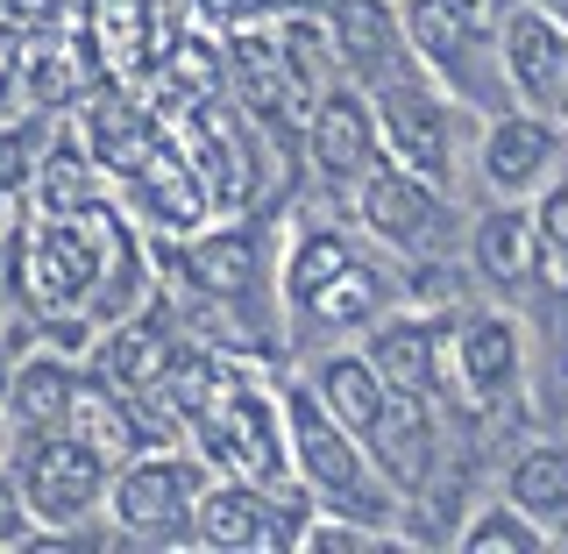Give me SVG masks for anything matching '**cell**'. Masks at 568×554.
<instances>
[{"label": "cell", "instance_id": "9c48e42d", "mask_svg": "<svg viewBox=\"0 0 568 554\" xmlns=\"http://www.w3.org/2000/svg\"><path fill=\"white\" fill-rule=\"evenodd\" d=\"M114 505H121V526L129 533L164 541V533H178L192 520V470L185 462H135V470L121 476Z\"/></svg>", "mask_w": 568, "mask_h": 554}, {"label": "cell", "instance_id": "e0dca14e", "mask_svg": "<svg viewBox=\"0 0 568 554\" xmlns=\"http://www.w3.org/2000/svg\"><path fill=\"white\" fill-rule=\"evenodd\" d=\"M185 142H192V164H200V185L213 200H248V157H242V142L227 135V121H221L213 100H200L185 114Z\"/></svg>", "mask_w": 568, "mask_h": 554}, {"label": "cell", "instance_id": "7402d4cb", "mask_svg": "<svg viewBox=\"0 0 568 554\" xmlns=\"http://www.w3.org/2000/svg\"><path fill=\"white\" fill-rule=\"evenodd\" d=\"M85 64L93 58H85V43H71V36H29V50H22V79H29V93L43 107L79 100Z\"/></svg>", "mask_w": 568, "mask_h": 554}, {"label": "cell", "instance_id": "ac0fdd59", "mask_svg": "<svg viewBox=\"0 0 568 554\" xmlns=\"http://www.w3.org/2000/svg\"><path fill=\"white\" fill-rule=\"evenodd\" d=\"M313 399L327 405V413H342L348 434H369L377 413H384V384H377V370H369V355H327L320 377H313Z\"/></svg>", "mask_w": 568, "mask_h": 554}, {"label": "cell", "instance_id": "1f68e13d", "mask_svg": "<svg viewBox=\"0 0 568 554\" xmlns=\"http://www.w3.org/2000/svg\"><path fill=\"white\" fill-rule=\"evenodd\" d=\"M36 200H43V213H79V207H93L85 157H79V150H50L43 171H36Z\"/></svg>", "mask_w": 568, "mask_h": 554}, {"label": "cell", "instance_id": "74e56055", "mask_svg": "<svg viewBox=\"0 0 568 554\" xmlns=\"http://www.w3.org/2000/svg\"><path fill=\"white\" fill-rule=\"evenodd\" d=\"M8 8H14V14H22V22H43V14H58V8H64V0H8Z\"/></svg>", "mask_w": 568, "mask_h": 554}, {"label": "cell", "instance_id": "cb8c5ba5", "mask_svg": "<svg viewBox=\"0 0 568 554\" xmlns=\"http://www.w3.org/2000/svg\"><path fill=\"white\" fill-rule=\"evenodd\" d=\"M277 58H284V79H292L298 114H313V100L327 93V79H334V43H327V29H320L313 14H306V22H284Z\"/></svg>", "mask_w": 568, "mask_h": 554}, {"label": "cell", "instance_id": "3957f363", "mask_svg": "<svg viewBox=\"0 0 568 554\" xmlns=\"http://www.w3.org/2000/svg\"><path fill=\"white\" fill-rule=\"evenodd\" d=\"M284 413H292V441H298V470H306V484H313L320 497H334V505H348V512H363V520H377L384 497L369 491L363 455H355L348 434L327 420V405H320L313 391H292V399H284Z\"/></svg>", "mask_w": 568, "mask_h": 554}, {"label": "cell", "instance_id": "f35d334b", "mask_svg": "<svg viewBox=\"0 0 568 554\" xmlns=\"http://www.w3.org/2000/svg\"><path fill=\"white\" fill-rule=\"evenodd\" d=\"M14 235V185H0V242Z\"/></svg>", "mask_w": 568, "mask_h": 554}, {"label": "cell", "instance_id": "60d3db41", "mask_svg": "<svg viewBox=\"0 0 568 554\" xmlns=\"http://www.w3.org/2000/svg\"><path fill=\"white\" fill-rule=\"evenodd\" d=\"M0 441H8V434H0Z\"/></svg>", "mask_w": 568, "mask_h": 554}, {"label": "cell", "instance_id": "484cf974", "mask_svg": "<svg viewBox=\"0 0 568 554\" xmlns=\"http://www.w3.org/2000/svg\"><path fill=\"white\" fill-rule=\"evenodd\" d=\"M135 178H142L150 207L164 213L171 228H192V221L206 213V192H200V178H192V164H185L178 150H164V142H156V150L142 157V171H135Z\"/></svg>", "mask_w": 568, "mask_h": 554}, {"label": "cell", "instance_id": "d6a6232c", "mask_svg": "<svg viewBox=\"0 0 568 554\" xmlns=\"http://www.w3.org/2000/svg\"><path fill=\"white\" fill-rule=\"evenodd\" d=\"M462 547H469V554H532V547H540V533L526 526V512L497 505V512H484V520L462 533Z\"/></svg>", "mask_w": 568, "mask_h": 554}, {"label": "cell", "instance_id": "2e32d148", "mask_svg": "<svg viewBox=\"0 0 568 554\" xmlns=\"http://www.w3.org/2000/svg\"><path fill=\"white\" fill-rule=\"evenodd\" d=\"M363 221L377 228L384 242H419L426 228H434V192H426V178L390 164L363 185Z\"/></svg>", "mask_w": 568, "mask_h": 554}, {"label": "cell", "instance_id": "30bf717a", "mask_svg": "<svg viewBox=\"0 0 568 554\" xmlns=\"http://www.w3.org/2000/svg\"><path fill=\"white\" fill-rule=\"evenodd\" d=\"M227 79H235V93L248 100L256 121H271V129H292V121H298L292 79H284V58H277V36L242 29L235 43H227Z\"/></svg>", "mask_w": 568, "mask_h": 554}, {"label": "cell", "instance_id": "f546056e", "mask_svg": "<svg viewBox=\"0 0 568 554\" xmlns=\"http://www.w3.org/2000/svg\"><path fill=\"white\" fill-rule=\"evenodd\" d=\"M511 505L540 512V520H561L568 512V449H532L511 462Z\"/></svg>", "mask_w": 568, "mask_h": 554}, {"label": "cell", "instance_id": "83f0119b", "mask_svg": "<svg viewBox=\"0 0 568 554\" xmlns=\"http://www.w3.org/2000/svg\"><path fill=\"white\" fill-rule=\"evenodd\" d=\"M71 434L85 441L100 462H121V455H135V420L114 405V384L106 391H71Z\"/></svg>", "mask_w": 568, "mask_h": 554}, {"label": "cell", "instance_id": "52a82bcc", "mask_svg": "<svg viewBox=\"0 0 568 554\" xmlns=\"http://www.w3.org/2000/svg\"><path fill=\"white\" fill-rule=\"evenodd\" d=\"M377 129L390 142V157H398V171L426 178V185H440V178H448V129H440V107L419 100L405 79L377 93Z\"/></svg>", "mask_w": 568, "mask_h": 554}, {"label": "cell", "instance_id": "4316f807", "mask_svg": "<svg viewBox=\"0 0 568 554\" xmlns=\"http://www.w3.org/2000/svg\"><path fill=\"white\" fill-rule=\"evenodd\" d=\"M462 377H469L476 399H505L511 377H519V342H511L505 320H476L469 342H462Z\"/></svg>", "mask_w": 568, "mask_h": 554}, {"label": "cell", "instance_id": "ffe728a7", "mask_svg": "<svg viewBox=\"0 0 568 554\" xmlns=\"http://www.w3.org/2000/svg\"><path fill=\"white\" fill-rule=\"evenodd\" d=\"M164 370H171V342L150 328V320H135V328H114V334L100 342V377L121 384V391L164 384Z\"/></svg>", "mask_w": 568, "mask_h": 554}, {"label": "cell", "instance_id": "4dcf8cb0", "mask_svg": "<svg viewBox=\"0 0 568 554\" xmlns=\"http://www.w3.org/2000/svg\"><path fill=\"white\" fill-rule=\"evenodd\" d=\"M71 370L64 363H29L22 377H14V420L22 426H36V434H50L64 413H71Z\"/></svg>", "mask_w": 568, "mask_h": 554}, {"label": "cell", "instance_id": "8992f818", "mask_svg": "<svg viewBox=\"0 0 568 554\" xmlns=\"http://www.w3.org/2000/svg\"><path fill=\"white\" fill-rule=\"evenodd\" d=\"M206 426V449L213 455H227V462H242L248 476H263V484H284V441H277V413L256 399V391H221V405Z\"/></svg>", "mask_w": 568, "mask_h": 554}, {"label": "cell", "instance_id": "44dd1931", "mask_svg": "<svg viewBox=\"0 0 568 554\" xmlns=\"http://www.w3.org/2000/svg\"><path fill=\"white\" fill-rule=\"evenodd\" d=\"M85 150H93V164L106 171H142V157L156 150V135H150V121L135 114L129 100H100L93 107V121H85Z\"/></svg>", "mask_w": 568, "mask_h": 554}, {"label": "cell", "instance_id": "5b68a950", "mask_svg": "<svg viewBox=\"0 0 568 554\" xmlns=\"http://www.w3.org/2000/svg\"><path fill=\"white\" fill-rule=\"evenodd\" d=\"M497 22H505V0H413V43L448 79H469V85H484L476 58L497 36Z\"/></svg>", "mask_w": 568, "mask_h": 554}, {"label": "cell", "instance_id": "7c38bea8", "mask_svg": "<svg viewBox=\"0 0 568 554\" xmlns=\"http://www.w3.org/2000/svg\"><path fill=\"white\" fill-rule=\"evenodd\" d=\"M200 533L213 547H292L298 541V520L292 512H277L271 497H256V491H213L206 505H200Z\"/></svg>", "mask_w": 568, "mask_h": 554}, {"label": "cell", "instance_id": "277c9868", "mask_svg": "<svg viewBox=\"0 0 568 554\" xmlns=\"http://www.w3.org/2000/svg\"><path fill=\"white\" fill-rule=\"evenodd\" d=\"M100 484H106V462L85 449L79 434H43L22 462V505L43 512L50 526L79 520V512L100 505Z\"/></svg>", "mask_w": 568, "mask_h": 554}, {"label": "cell", "instance_id": "8fae6325", "mask_svg": "<svg viewBox=\"0 0 568 554\" xmlns=\"http://www.w3.org/2000/svg\"><path fill=\"white\" fill-rule=\"evenodd\" d=\"M334 50L348 58V71H363L369 85H398L405 79V50H398V22L377 8V0H342L334 8Z\"/></svg>", "mask_w": 568, "mask_h": 554}, {"label": "cell", "instance_id": "f1b7e54d", "mask_svg": "<svg viewBox=\"0 0 568 554\" xmlns=\"http://www.w3.org/2000/svg\"><path fill=\"white\" fill-rule=\"evenodd\" d=\"M185 271L192 284H206L213 299H235L248 292V278H256V249H248V235H206L185 249Z\"/></svg>", "mask_w": 568, "mask_h": 554}, {"label": "cell", "instance_id": "603a6c76", "mask_svg": "<svg viewBox=\"0 0 568 554\" xmlns=\"http://www.w3.org/2000/svg\"><path fill=\"white\" fill-rule=\"evenodd\" d=\"M476 263H484L497 284H526L532 278V263H540V235H532V221L519 207L490 213V221L476 228Z\"/></svg>", "mask_w": 568, "mask_h": 554}, {"label": "cell", "instance_id": "4fadbf2b", "mask_svg": "<svg viewBox=\"0 0 568 554\" xmlns=\"http://www.w3.org/2000/svg\"><path fill=\"white\" fill-rule=\"evenodd\" d=\"M369 441H377V462H384L390 484H405V491L426 484V470H434V426H426L413 391H384V413L369 426Z\"/></svg>", "mask_w": 568, "mask_h": 554}, {"label": "cell", "instance_id": "d590c367", "mask_svg": "<svg viewBox=\"0 0 568 554\" xmlns=\"http://www.w3.org/2000/svg\"><path fill=\"white\" fill-rule=\"evenodd\" d=\"M22 526H29L22 491H8V484H0V547H14V541H22Z\"/></svg>", "mask_w": 568, "mask_h": 554}, {"label": "cell", "instance_id": "d6986e66", "mask_svg": "<svg viewBox=\"0 0 568 554\" xmlns=\"http://www.w3.org/2000/svg\"><path fill=\"white\" fill-rule=\"evenodd\" d=\"M434 328H419V320H398V328H384L377 342H369V370H377L384 391H413L426 399V384H434Z\"/></svg>", "mask_w": 568, "mask_h": 554}, {"label": "cell", "instance_id": "e575fe53", "mask_svg": "<svg viewBox=\"0 0 568 554\" xmlns=\"http://www.w3.org/2000/svg\"><path fill=\"white\" fill-rule=\"evenodd\" d=\"M271 8H320V0H200V14H213V22H256V14H271Z\"/></svg>", "mask_w": 568, "mask_h": 554}, {"label": "cell", "instance_id": "9a60e30c", "mask_svg": "<svg viewBox=\"0 0 568 554\" xmlns=\"http://www.w3.org/2000/svg\"><path fill=\"white\" fill-rule=\"evenodd\" d=\"M85 58L106 79H135L150 64V14L135 0H93V22H85Z\"/></svg>", "mask_w": 568, "mask_h": 554}, {"label": "cell", "instance_id": "6da1fadb", "mask_svg": "<svg viewBox=\"0 0 568 554\" xmlns=\"http://www.w3.org/2000/svg\"><path fill=\"white\" fill-rule=\"evenodd\" d=\"M121 249H129V242H121L114 213H100V207L50 213L43 235L22 242L14 278H22V292H29L43 313H71V306H85V292L106 278V263H114Z\"/></svg>", "mask_w": 568, "mask_h": 554}, {"label": "cell", "instance_id": "7a4b0ae2", "mask_svg": "<svg viewBox=\"0 0 568 554\" xmlns=\"http://www.w3.org/2000/svg\"><path fill=\"white\" fill-rule=\"evenodd\" d=\"M292 299L306 306V320H320V328H363V320L384 313V278L334 235H313L292 256Z\"/></svg>", "mask_w": 568, "mask_h": 554}, {"label": "cell", "instance_id": "836d02e7", "mask_svg": "<svg viewBox=\"0 0 568 554\" xmlns=\"http://www.w3.org/2000/svg\"><path fill=\"white\" fill-rule=\"evenodd\" d=\"M532 235H540V249H547V256H555V271L568 278V185H561L555 200L540 207V228H532Z\"/></svg>", "mask_w": 568, "mask_h": 554}, {"label": "cell", "instance_id": "5bb4252c", "mask_svg": "<svg viewBox=\"0 0 568 554\" xmlns=\"http://www.w3.org/2000/svg\"><path fill=\"white\" fill-rule=\"evenodd\" d=\"M306 135H313L320 178H334V185L369 164V114H363V100H348V93H320L313 114H306Z\"/></svg>", "mask_w": 568, "mask_h": 554}, {"label": "cell", "instance_id": "ba28073f", "mask_svg": "<svg viewBox=\"0 0 568 554\" xmlns=\"http://www.w3.org/2000/svg\"><path fill=\"white\" fill-rule=\"evenodd\" d=\"M497 29H505V64L519 79V93L540 107H561L568 100V29H555L532 8H511Z\"/></svg>", "mask_w": 568, "mask_h": 554}, {"label": "cell", "instance_id": "d4e9b609", "mask_svg": "<svg viewBox=\"0 0 568 554\" xmlns=\"http://www.w3.org/2000/svg\"><path fill=\"white\" fill-rule=\"evenodd\" d=\"M547 157H555V135H547L540 121H497L484 164H490V185L519 192V185H532V178H540Z\"/></svg>", "mask_w": 568, "mask_h": 554}, {"label": "cell", "instance_id": "ab89813d", "mask_svg": "<svg viewBox=\"0 0 568 554\" xmlns=\"http://www.w3.org/2000/svg\"><path fill=\"white\" fill-rule=\"evenodd\" d=\"M0 391H8V349H0Z\"/></svg>", "mask_w": 568, "mask_h": 554}, {"label": "cell", "instance_id": "8d00e7d4", "mask_svg": "<svg viewBox=\"0 0 568 554\" xmlns=\"http://www.w3.org/2000/svg\"><path fill=\"white\" fill-rule=\"evenodd\" d=\"M0 185H22V142L0 135Z\"/></svg>", "mask_w": 568, "mask_h": 554}]
</instances>
